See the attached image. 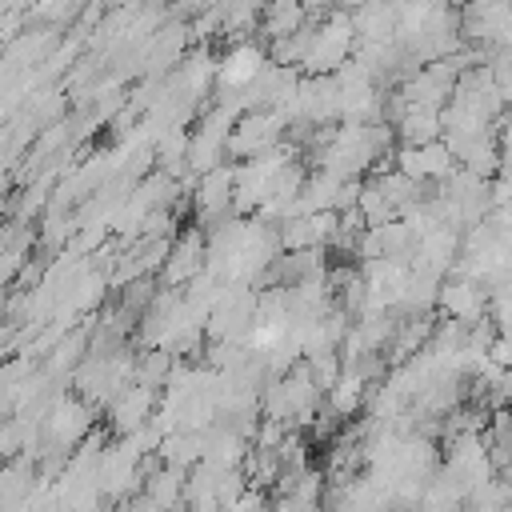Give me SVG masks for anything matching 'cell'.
Returning <instances> with one entry per match:
<instances>
[{
  "label": "cell",
  "instance_id": "cell-1",
  "mask_svg": "<svg viewBox=\"0 0 512 512\" xmlns=\"http://www.w3.org/2000/svg\"><path fill=\"white\" fill-rule=\"evenodd\" d=\"M200 272H204V236H200V232H184L180 240L168 244L164 280H168L172 288H180V284H192Z\"/></svg>",
  "mask_w": 512,
  "mask_h": 512
},
{
  "label": "cell",
  "instance_id": "cell-2",
  "mask_svg": "<svg viewBox=\"0 0 512 512\" xmlns=\"http://www.w3.org/2000/svg\"><path fill=\"white\" fill-rule=\"evenodd\" d=\"M36 460L32 456H8L0 460V512H16L40 484H36Z\"/></svg>",
  "mask_w": 512,
  "mask_h": 512
}]
</instances>
